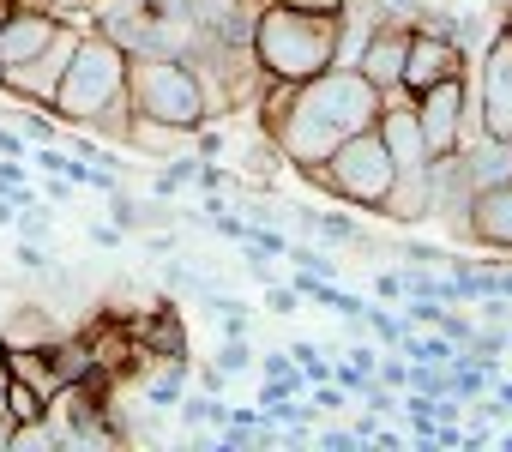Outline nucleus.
Masks as SVG:
<instances>
[{
  "label": "nucleus",
  "instance_id": "17",
  "mask_svg": "<svg viewBox=\"0 0 512 452\" xmlns=\"http://www.w3.org/2000/svg\"><path fill=\"white\" fill-rule=\"evenodd\" d=\"M217 368H223V374L247 368V344H241V338H229V344H223V356H217Z\"/></svg>",
  "mask_w": 512,
  "mask_h": 452
},
{
  "label": "nucleus",
  "instance_id": "18",
  "mask_svg": "<svg viewBox=\"0 0 512 452\" xmlns=\"http://www.w3.org/2000/svg\"><path fill=\"white\" fill-rule=\"evenodd\" d=\"M7 434H13V422H7V410H0V452H7Z\"/></svg>",
  "mask_w": 512,
  "mask_h": 452
},
{
  "label": "nucleus",
  "instance_id": "8",
  "mask_svg": "<svg viewBox=\"0 0 512 452\" xmlns=\"http://www.w3.org/2000/svg\"><path fill=\"white\" fill-rule=\"evenodd\" d=\"M73 43H79V25H61V37H55L37 61L0 67V97H7V103H37V109H49L55 91H61V73H67V61H73Z\"/></svg>",
  "mask_w": 512,
  "mask_h": 452
},
{
  "label": "nucleus",
  "instance_id": "13",
  "mask_svg": "<svg viewBox=\"0 0 512 452\" xmlns=\"http://www.w3.org/2000/svg\"><path fill=\"white\" fill-rule=\"evenodd\" d=\"M61 332H67V326L55 320V308H49L43 296L0 314V344H49V338H61Z\"/></svg>",
  "mask_w": 512,
  "mask_h": 452
},
{
  "label": "nucleus",
  "instance_id": "19",
  "mask_svg": "<svg viewBox=\"0 0 512 452\" xmlns=\"http://www.w3.org/2000/svg\"><path fill=\"white\" fill-rule=\"evenodd\" d=\"M494 7H500V13H512V0H494Z\"/></svg>",
  "mask_w": 512,
  "mask_h": 452
},
{
  "label": "nucleus",
  "instance_id": "10",
  "mask_svg": "<svg viewBox=\"0 0 512 452\" xmlns=\"http://www.w3.org/2000/svg\"><path fill=\"white\" fill-rule=\"evenodd\" d=\"M67 19L31 7V0H13L7 13H0V67H19V61H37L55 37H61Z\"/></svg>",
  "mask_w": 512,
  "mask_h": 452
},
{
  "label": "nucleus",
  "instance_id": "6",
  "mask_svg": "<svg viewBox=\"0 0 512 452\" xmlns=\"http://www.w3.org/2000/svg\"><path fill=\"white\" fill-rule=\"evenodd\" d=\"M416 121H422V139H428L434 157L464 151V145L482 133V121H476V97H470V79L458 73V79H440V85L416 91Z\"/></svg>",
  "mask_w": 512,
  "mask_h": 452
},
{
  "label": "nucleus",
  "instance_id": "14",
  "mask_svg": "<svg viewBox=\"0 0 512 452\" xmlns=\"http://www.w3.org/2000/svg\"><path fill=\"white\" fill-rule=\"evenodd\" d=\"M0 410H7V422H37V416H49V392H37L31 380H7Z\"/></svg>",
  "mask_w": 512,
  "mask_h": 452
},
{
  "label": "nucleus",
  "instance_id": "16",
  "mask_svg": "<svg viewBox=\"0 0 512 452\" xmlns=\"http://www.w3.org/2000/svg\"><path fill=\"white\" fill-rule=\"evenodd\" d=\"M278 7H296V13H314V19H344L350 0H278Z\"/></svg>",
  "mask_w": 512,
  "mask_h": 452
},
{
  "label": "nucleus",
  "instance_id": "3",
  "mask_svg": "<svg viewBox=\"0 0 512 452\" xmlns=\"http://www.w3.org/2000/svg\"><path fill=\"white\" fill-rule=\"evenodd\" d=\"M338 25L344 19H314V13H296V7H278V0H260L253 13V67L266 79H284V85H302L326 67H338Z\"/></svg>",
  "mask_w": 512,
  "mask_h": 452
},
{
  "label": "nucleus",
  "instance_id": "5",
  "mask_svg": "<svg viewBox=\"0 0 512 452\" xmlns=\"http://www.w3.org/2000/svg\"><path fill=\"white\" fill-rule=\"evenodd\" d=\"M127 103H133V115H151V121L187 127V133L211 121V97H205L187 55H133L127 61Z\"/></svg>",
  "mask_w": 512,
  "mask_h": 452
},
{
  "label": "nucleus",
  "instance_id": "4",
  "mask_svg": "<svg viewBox=\"0 0 512 452\" xmlns=\"http://www.w3.org/2000/svg\"><path fill=\"white\" fill-rule=\"evenodd\" d=\"M296 175H302L308 187H320V193L356 205V211H386V199H392V187H398V163H392L380 127L350 133L326 163H302Z\"/></svg>",
  "mask_w": 512,
  "mask_h": 452
},
{
  "label": "nucleus",
  "instance_id": "1",
  "mask_svg": "<svg viewBox=\"0 0 512 452\" xmlns=\"http://www.w3.org/2000/svg\"><path fill=\"white\" fill-rule=\"evenodd\" d=\"M380 85L362 67H326L302 85L266 79V91L253 97V115H260V133L284 151V163H326L350 133L380 121Z\"/></svg>",
  "mask_w": 512,
  "mask_h": 452
},
{
  "label": "nucleus",
  "instance_id": "11",
  "mask_svg": "<svg viewBox=\"0 0 512 452\" xmlns=\"http://www.w3.org/2000/svg\"><path fill=\"white\" fill-rule=\"evenodd\" d=\"M410 31H416V25H404V19H380V25L368 31L356 67H362L380 91H398V79H404V55H410Z\"/></svg>",
  "mask_w": 512,
  "mask_h": 452
},
{
  "label": "nucleus",
  "instance_id": "9",
  "mask_svg": "<svg viewBox=\"0 0 512 452\" xmlns=\"http://www.w3.org/2000/svg\"><path fill=\"white\" fill-rule=\"evenodd\" d=\"M470 61H464V43L452 37V31H410V55H404V79H398V91H428V85H440V79H458Z\"/></svg>",
  "mask_w": 512,
  "mask_h": 452
},
{
  "label": "nucleus",
  "instance_id": "15",
  "mask_svg": "<svg viewBox=\"0 0 512 452\" xmlns=\"http://www.w3.org/2000/svg\"><path fill=\"white\" fill-rule=\"evenodd\" d=\"M19 127H25V139H37V145H49V139L61 133L55 109H37V103H19Z\"/></svg>",
  "mask_w": 512,
  "mask_h": 452
},
{
  "label": "nucleus",
  "instance_id": "2",
  "mask_svg": "<svg viewBox=\"0 0 512 452\" xmlns=\"http://www.w3.org/2000/svg\"><path fill=\"white\" fill-rule=\"evenodd\" d=\"M127 49L115 37H103L97 25L79 31L73 43V61L61 73V91H55V121L79 139H109L121 145L127 127H133V103H127Z\"/></svg>",
  "mask_w": 512,
  "mask_h": 452
},
{
  "label": "nucleus",
  "instance_id": "12",
  "mask_svg": "<svg viewBox=\"0 0 512 452\" xmlns=\"http://www.w3.org/2000/svg\"><path fill=\"white\" fill-rule=\"evenodd\" d=\"M464 236L482 242V248H506L512 254V175L476 187V199H470V230Z\"/></svg>",
  "mask_w": 512,
  "mask_h": 452
},
{
  "label": "nucleus",
  "instance_id": "7",
  "mask_svg": "<svg viewBox=\"0 0 512 452\" xmlns=\"http://www.w3.org/2000/svg\"><path fill=\"white\" fill-rule=\"evenodd\" d=\"M470 97H476L482 133L488 139H512V25H500L494 43L482 49L476 79H470Z\"/></svg>",
  "mask_w": 512,
  "mask_h": 452
}]
</instances>
